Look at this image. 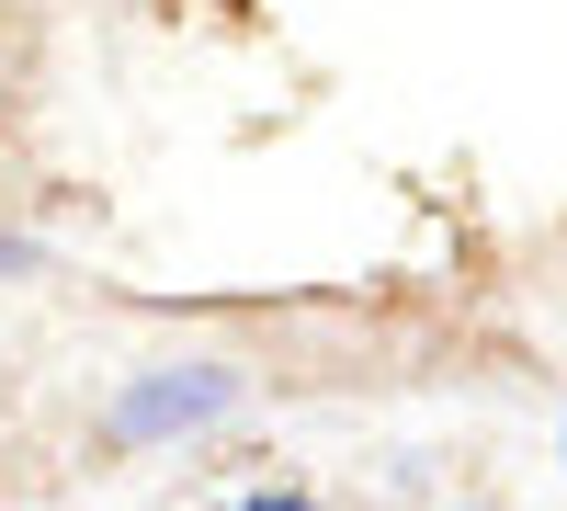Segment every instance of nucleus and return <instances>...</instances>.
I'll return each mask as SVG.
<instances>
[{
    "label": "nucleus",
    "mask_w": 567,
    "mask_h": 511,
    "mask_svg": "<svg viewBox=\"0 0 567 511\" xmlns=\"http://www.w3.org/2000/svg\"><path fill=\"white\" fill-rule=\"evenodd\" d=\"M239 511H318L307 489H261V500H239Z\"/></svg>",
    "instance_id": "obj_1"
}]
</instances>
